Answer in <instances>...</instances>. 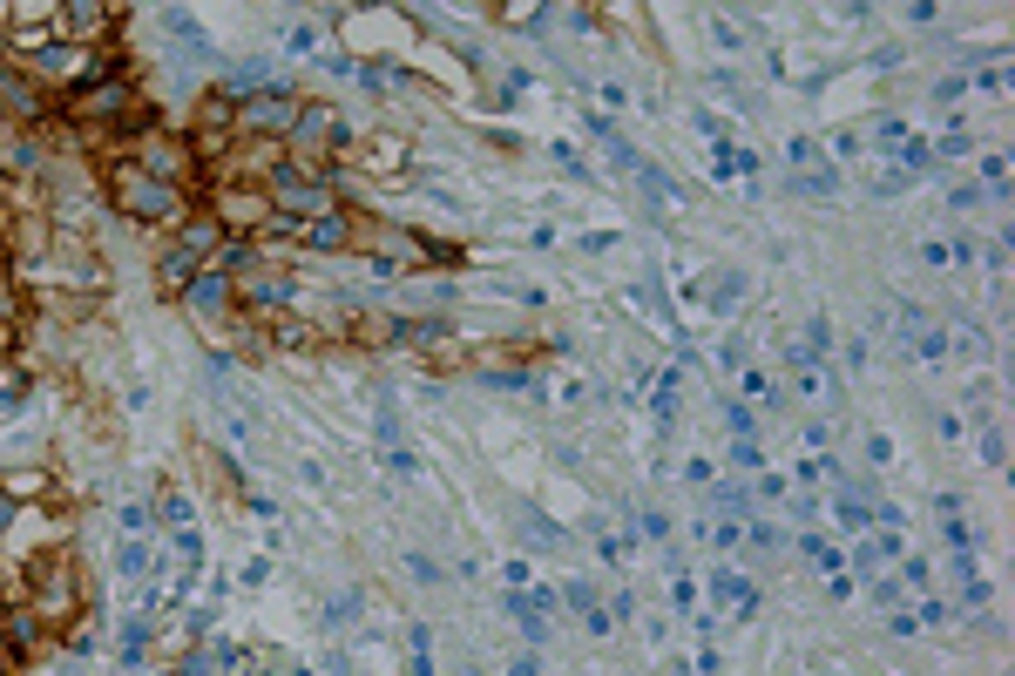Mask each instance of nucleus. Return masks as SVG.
<instances>
[{
    "label": "nucleus",
    "mask_w": 1015,
    "mask_h": 676,
    "mask_svg": "<svg viewBox=\"0 0 1015 676\" xmlns=\"http://www.w3.org/2000/svg\"><path fill=\"white\" fill-rule=\"evenodd\" d=\"M122 203L136 210V217H177V197H162L149 177H129V190H122Z\"/></svg>",
    "instance_id": "obj_1"
}]
</instances>
